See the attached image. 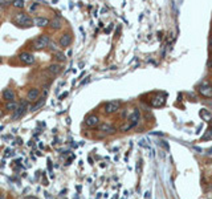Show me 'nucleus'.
Segmentation results:
<instances>
[{
    "mask_svg": "<svg viewBox=\"0 0 212 199\" xmlns=\"http://www.w3.org/2000/svg\"><path fill=\"white\" fill-rule=\"evenodd\" d=\"M13 23L21 27H32L33 25V19L29 17L26 13H17L13 19Z\"/></svg>",
    "mask_w": 212,
    "mask_h": 199,
    "instance_id": "f257e3e1",
    "label": "nucleus"
},
{
    "mask_svg": "<svg viewBox=\"0 0 212 199\" xmlns=\"http://www.w3.org/2000/svg\"><path fill=\"white\" fill-rule=\"evenodd\" d=\"M26 110H28V101H26V100H21L19 102V105H17L16 110H13L12 119H13V121H16V119L21 118L26 113Z\"/></svg>",
    "mask_w": 212,
    "mask_h": 199,
    "instance_id": "f03ea898",
    "label": "nucleus"
},
{
    "mask_svg": "<svg viewBox=\"0 0 212 199\" xmlns=\"http://www.w3.org/2000/svg\"><path fill=\"white\" fill-rule=\"evenodd\" d=\"M198 92L206 98H212V84L208 81H203L198 86Z\"/></svg>",
    "mask_w": 212,
    "mask_h": 199,
    "instance_id": "7ed1b4c3",
    "label": "nucleus"
},
{
    "mask_svg": "<svg viewBox=\"0 0 212 199\" xmlns=\"http://www.w3.org/2000/svg\"><path fill=\"white\" fill-rule=\"evenodd\" d=\"M52 40L49 39V36H45V35H41L39 39H36L33 41V48L35 49H44L45 47H48Z\"/></svg>",
    "mask_w": 212,
    "mask_h": 199,
    "instance_id": "20e7f679",
    "label": "nucleus"
},
{
    "mask_svg": "<svg viewBox=\"0 0 212 199\" xmlns=\"http://www.w3.org/2000/svg\"><path fill=\"white\" fill-rule=\"evenodd\" d=\"M121 108V102L119 101H109V102H106L104 105V112L106 114H113L119 110Z\"/></svg>",
    "mask_w": 212,
    "mask_h": 199,
    "instance_id": "39448f33",
    "label": "nucleus"
},
{
    "mask_svg": "<svg viewBox=\"0 0 212 199\" xmlns=\"http://www.w3.org/2000/svg\"><path fill=\"white\" fill-rule=\"evenodd\" d=\"M166 93H161V94H157L155 97H153L151 101H150V104L154 108H162L163 105L166 104Z\"/></svg>",
    "mask_w": 212,
    "mask_h": 199,
    "instance_id": "423d86ee",
    "label": "nucleus"
},
{
    "mask_svg": "<svg viewBox=\"0 0 212 199\" xmlns=\"http://www.w3.org/2000/svg\"><path fill=\"white\" fill-rule=\"evenodd\" d=\"M19 60H20L21 64L31 65V64L35 63V56L32 55V53H29V52H21L19 55Z\"/></svg>",
    "mask_w": 212,
    "mask_h": 199,
    "instance_id": "0eeeda50",
    "label": "nucleus"
},
{
    "mask_svg": "<svg viewBox=\"0 0 212 199\" xmlns=\"http://www.w3.org/2000/svg\"><path fill=\"white\" fill-rule=\"evenodd\" d=\"M98 123H100V118H98V116H96V114H89V116L85 118V125L88 127H96Z\"/></svg>",
    "mask_w": 212,
    "mask_h": 199,
    "instance_id": "6e6552de",
    "label": "nucleus"
},
{
    "mask_svg": "<svg viewBox=\"0 0 212 199\" xmlns=\"http://www.w3.org/2000/svg\"><path fill=\"white\" fill-rule=\"evenodd\" d=\"M40 96V89L37 88H32V89H29L28 92V96H26V101L28 102H33V101H36Z\"/></svg>",
    "mask_w": 212,
    "mask_h": 199,
    "instance_id": "1a4fd4ad",
    "label": "nucleus"
},
{
    "mask_svg": "<svg viewBox=\"0 0 212 199\" xmlns=\"http://www.w3.org/2000/svg\"><path fill=\"white\" fill-rule=\"evenodd\" d=\"M139 119H141V113H139V110H138V109H134V112H132V114H131L130 118H129L131 127H134V126L138 125Z\"/></svg>",
    "mask_w": 212,
    "mask_h": 199,
    "instance_id": "9d476101",
    "label": "nucleus"
},
{
    "mask_svg": "<svg viewBox=\"0 0 212 199\" xmlns=\"http://www.w3.org/2000/svg\"><path fill=\"white\" fill-rule=\"evenodd\" d=\"M70 43H72V35H70V33H64L63 36L60 37V41H59V44H60V45L63 47V48L69 47Z\"/></svg>",
    "mask_w": 212,
    "mask_h": 199,
    "instance_id": "9b49d317",
    "label": "nucleus"
},
{
    "mask_svg": "<svg viewBox=\"0 0 212 199\" xmlns=\"http://www.w3.org/2000/svg\"><path fill=\"white\" fill-rule=\"evenodd\" d=\"M48 24H49V20L47 19V17H35L33 19V25L36 27H47Z\"/></svg>",
    "mask_w": 212,
    "mask_h": 199,
    "instance_id": "f8f14e48",
    "label": "nucleus"
},
{
    "mask_svg": "<svg viewBox=\"0 0 212 199\" xmlns=\"http://www.w3.org/2000/svg\"><path fill=\"white\" fill-rule=\"evenodd\" d=\"M61 70H63V66H61L60 64H51L49 66H48V72L52 73V74H60Z\"/></svg>",
    "mask_w": 212,
    "mask_h": 199,
    "instance_id": "ddd939ff",
    "label": "nucleus"
},
{
    "mask_svg": "<svg viewBox=\"0 0 212 199\" xmlns=\"http://www.w3.org/2000/svg\"><path fill=\"white\" fill-rule=\"evenodd\" d=\"M3 98L7 100V102H10V101H15V92L12 89H6L3 92Z\"/></svg>",
    "mask_w": 212,
    "mask_h": 199,
    "instance_id": "4468645a",
    "label": "nucleus"
},
{
    "mask_svg": "<svg viewBox=\"0 0 212 199\" xmlns=\"http://www.w3.org/2000/svg\"><path fill=\"white\" fill-rule=\"evenodd\" d=\"M49 27L52 29H55V31L60 29L61 28V19H60V17H55V19H52L49 21Z\"/></svg>",
    "mask_w": 212,
    "mask_h": 199,
    "instance_id": "2eb2a0df",
    "label": "nucleus"
},
{
    "mask_svg": "<svg viewBox=\"0 0 212 199\" xmlns=\"http://www.w3.org/2000/svg\"><path fill=\"white\" fill-rule=\"evenodd\" d=\"M100 130L104 131V133H106V134H112V133L116 131V127L110 126L109 123H102V125L100 126Z\"/></svg>",
    "mask_w": 212,
    "mask_h": 199,
    "instance_id": "dca6fc26",
    "label": "nucleus"
},
{
    "mask_svg": "<svg viewBox=\"0 0 212 199\" xmlns=\"http://www.w3.org/2000/svg\"><path fill=\"white\" fill-rule=\"evenodd\" d=\"M44 105H45V97H43V98L40 100V101H37V102L35 104V105L32 106V108H31V110H32V112H36V110L41 109Z\"/></svg>",
    "mask_w": 212,
    "mask_h": 199,
    "instance_id": "f3484780",
    "label": "nucleus"
},
{
    "mask_svg": "<svg viewBox=\"0 0 212 199\" xmlns=\"http://www.w3.org/2000/svg\"><path fill=\"white\" fill-rule=\"evenodd\" d=\"M200 116H202V118L204 119V121H210L211 117H212L211 113H210L207 109H202V110H200Z\"/></svg>",
    "mask_w": 212,
    "mask_h": 199,
    "instance_id": "a211bd4d",
    "label": "nucleus"
},
{
    "mask_svg": "<svg viewBox=\"0 0 212 199\" xmlns=\"http://www.w3.org/2000/svg\"><path fill=\"white\" fill-rule=\"evenodd\" d=\"M17 105H19V104H17L16 101H10V102H7L6 109H7V110H10V112H13V110H16Z\"/></svg>",
    "mask_w": 212,
    "mask_h": 199,
    "instance_id": "6ab92c4d",
    "label": "nucleus"
},
{
    "mask_svg": "<svg viewBox=\"0 0 212 199\" xmlns=\"http://www.w3.org/2000/svg\"><path fill=\"white\" fill-rule=\"evenodd\" d=\"M55 59H56L57 61H60V63H64V61L66 60V57H65L64 53H61V52H56V53H55Z\"/></svg>",
    "mask_w": 212,
    "mask_h": 199,
    "instance_id": "aec40b11",
    "label": "nucleus"
},
{
    "mask_svg": "<svg viewBox=\"0 0 212 199\" xmlns=\"http://www.w3.org/2000/svg\"><path fill=\"white\" fill-rule=\"evenodd\" d=\"M13 7L21 10V8H24V2L23 0H13Z\"/></svg>",
    "mask_w": 212,
    "mask_h": 199,
    "instance_id": "412c9836",
    "label": "nucleus"
},
{
    "mask_svg": "<svg viewBox=\"0 0 212 199\" xmlns=\"http://www.w3.org/2000/svg\"><path fill=\"white\" fill-rule=\"evenodd\" d=\"M203 139H204V141L212 139V127H208V129H207V133L203 135Z\"/></svg>",
    "mask_w": 212,
    "mask_h": 199,
    "instance_id": "4be33fe9",
    "label": "nucleus"
},
{
    "mask_svg": "<svg viewBox=\"0 0 212 199\" xmlns=\"http://www.w3.org/2000/svg\"><path fill=\"white\" fill-rule=\"evenodd\" d=\"M48 47H49V48H51V49H52V51H56V49H57V47H56V44H53L52 41H51L49 44H48Z\"/></svg>",
    "mask_w": 212,
    "mask_h": 199,
    "instance_id": "5701e85b",
    "label": "nucleus"
},
{
    "mask_svg": "<svg viewBox=\"0 0 212 199\" xmlns=\"http://www.w3.org/2000/svg\"><path fill=\"white\" fill-rule=\"evenodd\" d=\"M25 199H39V198H36V197H26Z\"/></svg>",
    "mask_w": 212,
    "mask_h": 199,
    "instance_id": "b1692460",
    "label": "nucleus"
},
{
    "mask_svg": "<svg viewBox=\"0 0 212 199\" xmlns=\"http://www.w3.org/2000/svg\"><path fill=\"white\" fill-rule=\"evenodd\" d=\"M3 117V112H2V110H0V118H2Z\"/></svg>",
    "mask_w": 212,
    "mask_h": 199,
    "instance_id": "393cba45",
    "label": "nucleus"
},
{
    "mask_svg": "<svg viewBox=\"0 0 212 199\" xmlns=\"http://www.w3.org/2000/svg\"><path fill=\"white\" fill-rule=\"evenodd\" d=\"M210 68H211V69H212V63H210Z\"/></svg>",
    "mask_w": 212,
    "mask_h": 199,
    "instance_id": "a878e982",
    "label": "nucleus"
},
{
    "mask_svg": "<svg viewBox=\"0 0 212 199\" xmlns=\"http://www.w3.org/2000/svg\"><path fill=\"white\" fill-rule=\"evenodd\" d=\"M0 199H4V198H3V195H0Z\"/></svg>",
    "mask_w": 212,
    "mask_h": 199,
    "instance_id": "bb28decb",
    "label": "nucleus"
},
{
    "mask_svg": "<svg viewBox=\"0 0 212 199\" xmlns=\"http://www.w3.org/2000/svg\"><path fill=\"white\" fill-rule=\"evenodd\" d=\"M210 153H212V149H211V150H210Z\"/></svg>",
    "mask_w": 212,
    "mask_h": 199,
    "instance_id": "cd10ccee",
    "label": "nucleus"
},
{
    "mask_svg": "<svg viewBox=\"0 0 212 199\" xmlns=\"http://www.w3.org/2000/svg\"><path fill=\"white\" fill-rule=\"evenodd\" d=\"M0 64H2V59H0Z\"/></svg>",
    "mask_w": 212,
    "mask_h": 199,
    "instance_id": "c85d7f7f",
    "label": "nucleus"
},
{
    "mask_svg": "<svg viewBox=\"0 0 212 199\" xmlns=\"http://www.w3.org/2000/svg\"><path fill=\"white\" fill-rule=\"evenodd\" d=\"M211 44H212V40H211Z\"/></svg>",
    "mask_w": 212,
    "mask_h": 199,
    "instance_id": "c756f323",
    "label": "nucleus"
}]
</instances>
